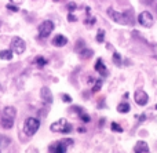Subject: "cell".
<instances>
[{
  "mask_svg": "<svg viewBox=\"0 0 157 153\" xmlns=\"http://www.w3.org/2000/svg\"><path fill=\"white\" fill-rule=\"evenodd\" d=\"M61 99H62L65 104H72V101H73V99H72V97L68 95V94H61Z\"/></svg>",
  "mask_w": 157,
  "mask_h": 153,
  "instance_id": "25",
  "label": "cell"
},
{
  "mask_svg": "<svg viewBox=\"0 0 157 153\" xmlns=\"http://www.w3.org/2000/svg\"><path fill=\"white\" fill-rule=\"evenodd\" d=\"M83 48H86V41H84L83 39H78V40L76 41V47H75V51L78 52V51H81Z\"/></svg>",
  "mask_w": 157,
  "mask_h": 153,
  "instance_id": "21",
  "label": "cell"
},
{
  "mask_svg": "<svg viewBox=\"0 0 157 153\" xmlns=\"http://www.w3.org/2000/svg\"><path fill=\"white\" fill-rule=\"evenodd\" d=\"M87 83H88V84H92V83H95V79H94L92 76H90L88 80H87Z\"/></svg>",
  "mask_w": 157,
  "mask_h": 153,
  "instance_id": "34",
  "label": "cell"
},
{
  "mask_svg": "<svg viewBox=\"0 0 157 153\" xmlns=\"http://www.w3.org/2000/svg\"><path fill=\"white\" fill-rule=\"evenodd\" d=\"M95 40H97V43H103L105 41V29H98Z\"/></svg>",
  "mask_w": 157,
  "mask_h": 153,
  "instance_id": "20",
  "label": "cell"
},
{
  "mask_svg": "<svg viewBox=\"0 0 157 153\" xmlns=\"http://www.w3.org/2000/svg\"><path fill=\"white\" fill-rule=\"evenodd\" d=\"M0 25H2V19H0Z\"/></svg>",
  "mask_w": 157,
  "mask_h": 153,
  "instance_id": "37",
  "label": "cell"
},
{
  "mask_svg": "<svg viewBox=\"0 0 157 153\" xmlns=\"http://www.w3.org/2000/svg\"><path fill=\"white\" fill-rule=\"evenodd\" d=\"M52 2H61V0H52Z\"/></svg>",
  "mask_w": 157,
  "mask_h": 153,
  "instance_id": "36",
  "label": "cell"
},
{
  "mask_svg": "<svg viewBox=\"0 0 157 153\" xmlns=\"http://www.w3.org/2000/svg\"><path fill=\"white\" fill-rule=\"evenodd\" d=\"M62 141L65 142V145H66V146L73 145V142H75V141H73V140H71V138H68V140H62Z\"/></svg>",
  "mask_w": 157,
  "mask_h": 153,
  "instance_id": "30",
  "label": "cell"
},
{
  "mask_svg": "<svg viewBox=\"0 0 157 153\" xmlns=\"http://www.w3.org/2000/svg\"><path fill=\"white\" fill-rule=\"evenodd\" d=\"M17 117V109L14 106H6L0 116V124L4 130H11L14 127V120Z\"/></svg>",
  "mask_w": 157,
  "mask_h": 153,
  "instance_id": "2",
  "label": "cell"
},
{
  "mask_svg": "<svg viewBox=\"0 0 157 153\" xmlns=\"http://www.w3.org/2000/svg\"><path fill=\"white\" fill-rule=\"evenodd\" d=\"M35 62H36V65H37L39 68H44V66L47 65V62H48V61H47L44 57H41V55H37V57H36V59H35Z\"/></svg>",
  "mask_w": 157,
  "mask_h": 153,
  "instance_id": "19",
  "label": "cell"
},
{
  "mask_svg": "<svg viewBox=\"0 0 157 153\" xmlns=\"http://www.w3.org/2000/svg\"><path fill=\"white\" fill-rule=\"evenodd\" d=\"M110 128H112V131H116V132H123V127L120 126L119 123H116V121H112V124H110Z\"/></svg>",
  "mask_w": 157,
  "mask_h": 153,
  "instance_id": "22",
  "label": "cell"
},
{
  "mask_svg": "<svg viewBox=\"0 0 157 153\" xmlns=\"http://www.w3.org/2000/svg\"><path fill=\"white\" fill-rule=\"evenodd\" d=\"M102 86H103V80L102 79H97V80H95V83H94V86H92L91 93L92 94H97L98 91L102 88Z\"/></svg>",
  "mask_w": 157,
  "mask_h": 153,
  "instance_id": "17",
  "label": "cell"
},
{
  "mask_svg": "<svg viewBox=\"0 0 157 153\" xmlns=\"http://www.w3.org/2000/svg\"><path fill=\"white\" fill-rule=\"evenodd\" d=\"M78 119H80V120L83 121V123H90V121H91V116H90V115H87L86 112H84V113H81V115L78 116Z\"/></svg>",
  "mask_w": 157,
  "mask_h": 153,
  "instance_id": "23",
  "label": "cell"
},
{
  "mask_svg": "<svg viewBox=\"0 0 157 153\" xmlns=\"http://www.w3.org/2000/svg\"><path fill=\"white\" fill-rule=\"evenodd\" d=\"M68 21L69 22H76L77 21V17H75L73 13H69V11H68Z\"/></svg>",
  "mask_w": 157,
  "mask_h": 153,
  "instance_id": "28",
  "label": "cell"
},
{
  "mask_svg": "<svg viewBox=\"0 0 157 153\" xmlns=\"http://www.w3.org/2000/svg\"><path fill=\"white\" fill-rule=\"evenodd\" d=\"M54 22L50 21V19H46V21H43L40 25H39L37 30H39V37L40 39H47L50 35L52 33V30H54Z\"/></svg>",
  "mask_w": 157,
  "mask_h": 153,
  "instance_id": "5",
  "label": "cell"
},
{
  "mask_svg": "<svg viewBox=\"0 0 157 153\" xmlns=\"http://www.w3.org/2000/svg\"><path fill=\"white\" fill-rule=\"evenodd\" d=\"M113 63L116 66H123V57L117 51L113 52Z\"/></svg>",
  "mask_w": 157,
  "mask_h": 153,
  "instance_id": "18",
  "label": "cell"
},
{
  "mask_svg": "<svg viewBox=\"0 0 157 153\" xmlns=\"http://www.w3.org/2000/svg\"><path fill=\"white\" fill-rule=\"evenodd\" d=\"M130 110H131V106L128 102H120L117 105V112L119 113H128Z\"/></svg>",
  "mask_w": 157,
  "mask_h": 153,
  "instance_id": "16",
  "label": "cell"
},
{
  "mask_svg": "<svg viewBox=\"0 0 157 153\" xmlns=\"http://www.w3.org/2000/svg\"><path fill=\"white\" fill-rule=\"evenodd\" d=\"M138 24L144 28H152L153 24H155L153 15L149 13V11H142V13L138 15Z\"/></svg>",
  "mask_w": 157,
  "mask_h": 153,
  "instance_id": "7",
  "label": "cell"
},
{
  "mask_svg": "<svg viewBox=\"0 0 157 153\" xmlns=\"http://www.w3.org/2000/svg\"><path fill=\"white\" fill-rule=\"evenodd\" d=\"M11 3H14V4H21V3H24L25 0H10Z\"/></svg>",
  "mask_w": 157,
  "mask_h": 153,
  "instance_id": "33",
  "label": "cell"
},
{
  "mask_svg": "<svg viewBox=\"0 0 157 153\" xmlns=\"http://www.w3.org/2000/svg\"><path fill=\"white\" fill-rule=\"evenodd\" d=\"M94 69H95V72H98V73L101 75V77H108L109 71H108V68H106L105 61H103L102 58H98V59L95 61Z\"/></svg>",
  "mask_w": 157,
  "mask_h": 153,
  "instance_id": "9",
  "label": "cell"
},
{
  "mask_svg": "<svg viewBox=\"0 0 157 153\" xmlns=\"http://www.w3.org/2000/svg\"><path fill=\"white\" fill-rule=\"evenodd\" d=\"M66 148L68 146L65 145L63 141H57V142H52L48 146V151L50 153H66Z\"/></svg>",
  "mask_w": 157,
  "mask_h": 153,
  "instance_id": "10",
  "label": "cell"
},
{
  "mask_svg": "<svg viewBox=\"0 0 157 153\" xmlns=\"http://www.w3.org/2000/svg\"><path fill=\"white\" fill-rule=\"evenodd\" d=\"M134 99H135L136 105H139V106H146L147 102H149V95H147V93L145 90L138 88V90H135V93H134Z\"/></svg>",
  "mask_w": 157,
  "mask_h": 153,
  "instance_id": "8",
  "label": "cell"
},
{
  "mask_svg": "<svg viewBox=\"0 0 157 153\" xmlns=\"http://www.w3.org/2000/svg\"><path fill=\"white\" fill-rule=\"evenodd\" d=\"M136 119H138V120L142 123V121H145V120H146V115H145V113H144V115H141V116H136Z\"/></svg>",
  "mask_w": 157,
  "mask_h": 153,
  "instance_id": "31",
  "label": "cell"
},
{
  "mask_svg": "<svg viewBox=\"0 0 157 153\" xmlns=\"http://www.w3.org/2000/svg\"><path fill=\"white\" fill-rule=\"evenodd\" d=\"M50 130H51L52 132H59V134H71L73 127H72V124L69 123L66 119H59V120L51 123Z\"/></svg>",
  "mask_w": 157,
  "mask_h": 153,
  "instance_id": "3",
  "label": "cell"
},
{
  "mask_svg": "<svg viewBox=\"0 0 157 153\" xmlns=\"http://www.w3.org/2000/svg\"><path fill=\"white\" fill-rule=\"evenodd\" d=\"M68 44V37H65L63 35H55V37L52 39V46L54 47H63Z\"/></svg>",
  "mask_w": 157,
  "mask_h": 153,
  "instance_id": "13",
  "label": "cell"
},
{
  "mask_svg": "<svg viewBox=\"0 0 157 153\" xmlns=\"http://www.w3.org/2000/svg\"><path fill=\"white\" fill-rule=\"evenodd\" d=\"M11 50L18 55L24 54V51L26 50V43H25V40L18 37V36L13 37V40H11Z\"/></svg>",
  "mask_w": 157,
  "mask_h": 153,
  "instance_id": "6",
  "label": "cell"
},
{
  "mask_svg": "<svg viewBox=\"0 0 157 153\" xmlns=\"http://www.w3.org/2000/svg\"><path fill=\"white\" fill-rule=\"evenodd\" d=\"M0 59H3V61H11V59H13V50H11V48L2 50V51H0Z\"/></svg>",
  "mask_w": 157,
  "mask_h": 153,
  "instance_id": "15",
  "label": "cell"
},
{
  "mask_svg": "<svg viewBox=\"0 0 157 153\" xmlns=\"http://www.w3.org/2000/svg\"><path fill=\"white\" fill-rule=\"evenodd\" d=\"M134 153H150L149 145L145 141H138L134 146Z\"/></svg>",
  "mask_w": 157,
  "mask_h": 153,
  "instance_id": "12",
  "label": "cell"
},
{
  "mask_svg": "<svg viewBox=\"0 0 157 153\" xmlns=\"http://www.w3.org/2000/svg\"><path fill=\"white\" fill-rule=\"evenodd\" d=\"M0 145H3L6 148V146L10 145V140L8 138H4V137H0Z\"/></svg>",
  "mask_w": 157,
  "mask_h": 153,
  "instance_id": "27",
  "label": "cell"
},
{
  "mask_svg": "<svg viewBox=\"0 0 157 153\" xmlns=\"http://www.w3.org/2000/svg\"><path fill=\"white\" fill-rule=\"evenodd\" d=\"M132 10H127V11H116L114 8L109 7L108 8V15L109 18H112L116 24L119 25H132L134 24V17H132Z\"/></svg>",
  "mask_w": 157,
  "mask_h": 153,
  "instance_id": "1",
  "label": "cell"
},
{
  "mask_svg": "<svg viewBox=\"0 0 157 153\" xmlns=\"http://www.w3.org/2000/svg\"><path fill=\"white\" fill-rule=\"evenodd\" d=\"M95 21H97V19H95L94 17H91L90 19H86V25H90V26H92V25L95 24Z\"/></svg>",
  "mask_w": 157,
  "mask_h": 153,
  "instance_id": "29",
  "label": "cell"
},
{
  "mask_svg": "<svg viewBox=\"0 0 157 153\" xmlns=\"http://www.w3.org/2000/svg\"><path fill=\"white\" fill-rule=\"evenodd\" d=\"M40 128V120L37 117H28L24 123V134L26 137H33Z\"/></svg>",
  "mask_w": 157,
  "mask_h": 153,
  "instance_id": "4",
  "label": "cell"
},
{
  "mask_svg": "<svg viewBox=\"0 0 157 153\" xmlns=\"http://www.w3.org/2000/svg\"><path fill=\"white\" fill-rule=\"evenodd\" d=\"M40 98L43 99V102L51 105L54 102V97H52V93L48 87H41L40 88Z\"/></svg>",
  "mask_w": 157,
  "mask_h": 153,
  "instance_id": "11",
  "label": "cell"
},
{
  "mask_svg": "<svg viewBox=\"0 0 157 153\" xmlns=\"http://www.w3.org/2000/svg\"><path fill=\"white\" fill-rule=\"evenodd\" d=\"M77 132H86V130H84L83 127H78V128H77Z\"/></svg>",
  "mask_w": 157,
  "mask_h": 153,
  "instance_id": "35",
  "label": "cell"
},
{
  "mask_svg": "<svg viewBox=\"0 0 157 153\" xmlns=\"http://www.w3.org/2000/svg\"><path fill=\"white\" fill-rule=\"evenodd\" d=\"M0 153H2V151H0Z\"/></svg>",
  "mask_w": 157,
  "mask_h": 153,
  "instance_id": "38",
  "label": "cell"
},
{
  "mask_svg": "<svg viewBox=\"0 0 157 153\" xmlns=\"http://www.w3.org/2000/svg\"><path fill=\"white\" fill-rule=\"evenodd\" d=\"M6 8H7L8 11H14V13H18V11H19L18 6H17V4H14V3H8V4L6 6Z\"/></svg>",
  "mask_w": 157,
  "mask_h": 153,
  "instance_id": "24",
  "label": "cell"
},
{
  "mask_svg": "<svg viewBox=\"0 0 157 153\" xmlns=\"http://www.w3.org/2000/svg\"><path fill=\"white\" fill-rule=\"evenodd\" d=\"M78 55H80L81 59H87V58H91L92 55H94V50L88 48V47H86V48H83L81 51H78Z\"/></svg>",
  "mask_w": 157,
  "mask_h": 153,
  "instance_id": "14",
  "label": "cell"
},
{
  "mask_svg": "<svg viewBox=\"0 0 157 153\" xmlns=\"http://www.w3.org/2000/svg\"><path fill=\"white\" fill-rule=\"evenodd\" d=\"M97 108L99 109V108H105V102H103V99H99V102H98Z\"/></svg>",
  "mask_w": 157,
  "mask_h": 153,
  "instance_id": "32",
  "label": "cell"
},
{
  "mask_svg": "<svg viewBox=\"0 0 157 153\" xmlns=\"http://www.w3.org/2000/svg\"><path fill=\"white\" fill-rule=\"evenodd\" d=\"M76 8H77V4H76V3H73V2L68 3V11H69V13H73Z\"/></svg>",
  "mask_w": 157,
  "mask_h": 153,
  "instance_id": "26",
  "label": "cell"
}]
</instances>
